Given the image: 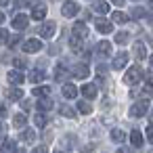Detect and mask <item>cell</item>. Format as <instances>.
Wrapping results in <instances>:
<instances>
[{"label": "cell", "instance_id": "29", "mask_svg": "<svg viewBox=\"0 0 153 153\" xmlns=\"http://www.w3.org/2000/svg\"><path fill=\"white\" fill-rule=\"evenodd\" d=\"M21 140L34 143V140H36V132H34V130H23V132H21Z\"/></svg>", "mask_w": 153, "mask_h": 153}, {"label": "cell", "instance_id": "15", "mask_svg": "<svg viewBox=\"0 0 153 153\" xmlns=\"http://www.w3.org/2000/svg\"><path fill=\"white\" fill-rule=\"evenodd\" d=\"M92 11L99 13V15H105V13H109V4L105 2V0H97V2L92 4Z\"/></svg>", "mask_w": 153, "mask_h": 153}, {"label": "cell", "instance_id": "21", "mask_svg": "<svg viewBox=\"0 0 153 153\" xmlns=\"http://www.w3.org/2000/svg\"><path fill=\"white\" fill-rule=\"evenodd\" d=\"M7 97H9L11 101H21L23 90H21V88H9V90H7Z\"/></svg>", "mask_w": 153, "mask_h": 153}, {"label": "cell", "instance_id": "40", "mask_svg": "<svg viewBox=\"0 0 153 153\" xmlns=\"http://www.w3.org/2000/svg\"><path fill=\"white\" fill-rule=\"evenodd\" d=\"M145 80H147L149 86H153V71H147V74H145Z\"/></svg>", "mask_w": 153, "mask_h": 153}, {"label": "cell", "instance_id": "22", "mask_svg": "<svg viewBox=\"0 0 153 153\" xmlns=\"http://www.w3.org/2000/svg\"><path fill=\"white\" fill-rule=\"evenodd\" d=\"M38 109H40V111H48V109H53V101H51L48 97H40V101H38Z\"/></svg>", "mask_w": 153, "mask_h": 153}, {"label": "cell", "instance_id": "2", "mask_svg": "<svg viewBox=\"0 0 153 153\" xmlns=\"http://www.w3.org/2000/svg\"><path fill=\"white\" fill-rule=\"evenodd\" d=\"M147 111H149V101H145V99H143V101H136V103L130 107V115H132V117H143Z\"/></svg>", "mask_w": 153, "mask_h": 153}, {"label": "cell", "instance_id": "3", "mask_svg": "<svg viewBox=\"0 0 153 153\" xmlns=\"http://www.w3.org/2000/svg\"><path fill=\"white\" fill-rule=\"evenodd\" d=\"M78 11H80L78 2H71V0H67V2L61 7V13H63V17H76V15H78Z\"/></svg>", "mask_w": 153, "mask_h": 153}, {"label": "cell", "instance_id": "7", "mask_svg": "<svg viewBox=\"0 0 153 153\" xmlns=\"http://www.w3.org/2000/svg\"><path fill=\"white\" fill-rule=\"evenodd\" d=\"M94 27H97L101 34H111V32H113L111 21H105V19H97V21H94Z\"/></svg>", "mask_w": 153, "mask_h": 153}, {"label": "cell", "instance_id": "17", "mask_svg": "<svg viewBox=\"0 0 153 153\" xmlns=\"http://www.w3.org/2000/svg\"><path fill=\"white\" fill-rule=\"evenodd\" d=\"M97 92H99V90H97L94 84H84V86H82V94H84L86 99H94Z\"/></svg>", "mask_w": 153, "mask_h": 153}, {"label": "cell", "instance_id": "38", "mask_svg": "<svg viewBox=\"0 0 153 153\" xmlns=\"http://www.w3.org/2000/svg\"><path fill=\"white\" fill-rule=\"evenodd\" d=\"M27 4H30V0H15V7L17 9H25Z\"/></svg>", "mask_w": 153, "mask_h": 153}, {"label": "cell", "instance_id": "27", "mask_svg": "<svg viewBox=\"0 0 153 153\" xmlns=\"http://www.w3.org/2000/svg\"><path fill=\"white\" fill-rule=\"evenodd\" d=\"M69 46H71V51H82V38H78V36H71V40H69Z\"/></svg>", "mask_w": 153, "mask_h": 153}, {"label": "cell", "instance_id": "35", "mask_svg": "<svg viewBox=\"0 0 153 153\" xmlns=\"http://www.w3.org/2000/svg\"><path fill=\"white\" fill-rule=\"evenodd\" d=\"M134 19H140V17H145V9H132V13H130Z\"/></svg>", "mask_w": 153, "mask_h": 153}, {"label": "cell", "instance_id": "19", "mask_svg": "<svg viewBox=\"0 0 153 153\" xmlns=\"http://www.w3.org/2000/svg\"><path fill=\"white\" fill-rule=\"evenodd\" d=\"M130 143H132L136 149L143 147V134H140L138 130H132V132H130Z\"/></svg>", "mask_w": 153, "mask_h": 153}, {"label": "cell", "instance_id": "45", "mask_svg": "<svg viewBox=\"0 0 153 153\" xmlns=\"http://www.w3.org/2000/svg\"><path fill=\"white\" fill-rule=\"evenodd\" d=\"M117 153H132V149H128V147H120Z\"/></svg>", "mask_w": 153, "mask_h": 153}, {"label": "cell", "instance_id": "46", "mask_svg": "<svg viewBox=\"0 0 153 153\" xmlns=\"http://www.w3.org/2000/svg\"><path fill=\"white\" fill-rule=\"evenodd\" d=\"M111 2H113V4H117V7H122V4H124V0H111Z\"/></svg>", "mask_w": 153, "mask_h": 153}, {"label": "cell", "instance_id": "42", "mask_svg": "<svg viewBox=\"0 0 153 153\" xmlns=\"http://www.w3.org/2000/svg\"><path fill=\"white\" fill-rule=\"evenodd\" d=\"M147 140L153 143V126H147Z\"/></svg>", "mask_w": 153, "mask_h": 153}, {"label": "cell", "instance_id": "39", "mask_svg": "<svg viewBox=\"0 0 153 153\" xmlns=\"http://www.w3.org/2000/svg\"><path fill=\"white\" fill-rule=\"evenodd\" d=\"M19 42H21V38H19V36H13V38H9V46H17Z\"/></svg>", "mask_w": 153, "mask_h": 153}, {"label": "cell", "instance_id": "41", "mask_svg": "<svg viewBox=\"0 0 153 153\" xmlns=\"http://www.w3.org/2000/svg\"><path fill=\"white\" fill-rule=\"evenodd\" d=\"M9 115V111H7V105L4 103H0V117H7Z\"/></svg>", "mask_w": 153, "mask_h": 153}, {"label": "cell", "instance_id": "8", "mask_svg": "<svg viewBox=\"0 0 153 153\" xmlns=\"http://www.w3.org/2000/svg\"><path fill=\"white\" fill-rule=\"evenodd\" d=\"M55 30H57V25H55L53 21H46V23L40 27V36H42V38H53V36H55Z\"/></svg>", "mask_w": 153, "mask_h": 153}, {"label": "cell", "instance_id": "6", "mask_svg": "<svg viewBox=\"0 0 153 153\" xmlns=\"http://www.w3.org/2000/svg\"><path fill=\"white\" fill-rule=\"evenodd\" d=\"M132 53H134V59H136V61H145V59H147V48H145L143 42H134Z\"/></svg>", "mask_w": 153, "mask_h": 153}, {"label": "cell", "instance_id": "1", "mask_svg": "<svg viewBox=\"0 0 153 153\" xmlns=\"http://www.w3.org/2000/svg\"><path fill=\"white\" fill-rule=\"evenodd\" d=\"M140 78H143V71H140V67H138V65H134V67H130V69L126 71L124 82H126V84H130V86H134Z\"/></svg>", "mask_w": 153, "mask_h": 153}, {"label": "cell", "instance_id": "28", "mask_svg": "<svg viewBox=\"0 0 153 153\" xmlns=\"http://www.w3.org/2000/svg\"><path fill=\"white\" fill-rule=\"evenodd\" d=\"M59 111H61V115H65V117H69V120H74V117H76V111H74L69 105H61V109H59Z\"/></svg>", "mask_w": 153, "mask_h": 153}, {"label": "cell", "instance_id": "12", "mask_svg": "<svg viewBox=\"0 0 153 153\" xmlns=\"http://www.w3.org/2000/svg\"><path fill=\"white\" fill-rule=\"evenodd\" d=\"M61 92H63V97H65V99H76V97H78V88H76L74 84H69V82H67V84H63Z\"/></svg>", "mask_w": 153, "mask_h": 153}, {"label": "cell", "instance_id": "47", "mask_svg": "<svg viewBox=\"0 0 153 153\" xmlns=\"http://www.w3.org/2000/svg\"><path fill=\"white\" fill-rule=\"evenodd\" d=\"M9 4V0H0V7H7Z\"/></svg>", "mask_w": 153, "mask_h": 153}, {"label": "cell", "instance_id": "49", "mask_svg": "<svg viewBox=\"0 0 153 153\" xmlns=\"http://www.w3.org/2000/svg\"><path fill=\"white\" fill-rule=\"evenodd\" d=\"M15 153H27V151H25V149H17Z\"/></svg>", "mask_w": 153, "mask_h": 153}, {"label": "cell", "instance_id": "37", "mask_svg": "<svg viewBox=\"0 0 153 153\" xmlns=\"http://www.w3.org/2000/svg\"><path fill=\"white\" fill-rule=\"evenodd\" d=\"M4 42H9V32L0 30V44H4Z\"/></svg>", "mask_w": 153, "mask_h": 153}, {"label": "cell", "instance_id": "44", "mask_svg": "<svg viewBox=\"0 0 153 153\" xmlns=\"http://www.w3.org/2000/svg\"><path fill=\"white\" fill-rule=\"evenodd\" d=\"M21 107H23V111H30V107H32V103H30V101H23V103H21Z\"/></svg>", "mask_w": 153, "mask_h": 153}, {"label": "cell", "instance_id": "23", "mask_svg": "<svg viewBox=\"0 0 153 153\" xmlns=\"http://www.w3.org/2000/svg\"><path fill=\"white\" fill-rule=\"evenodd\" d=\"M2 151H4V153H15V151H17L15 140H13V138H7V140L2 143Z\"/></svg>", "mask_w": 153, "mask_h": 153}, {"label": "cell", "instance_id": "25", "mask_svg": "<svg viewBox=\"0 0 153 153\" xmlns=\"http://www.w3.org/2000/svg\"><path fill=\"white\" fill-rule=\"evenodd\" d=\"M124 138H126V134H124L120 128H113V130H111V140H113V143H122Z\"/></svg>", "mask_w": 153, "mask_h": 153}, {"label": "cell", "instance_id": "33", "mask_svg": "<svg viewBox=\"0 0 153 153\" xmlns=\"http://www.w3.org/2000/svg\"><path fill=\"white\" fill-rule=\"evenodd\" d=\"M115 42H117V44H126V42H128V34H126V32L115 34Z\"/></svg>", "mask_w": 153, "mask_h": 153}, {"label": "cell", "instance_id": "36", "mask_svg": "<svg viewBox=\"0 0 153 153\" xmlns=\"http://www.w3.org/2000/svg\"><path fill=\"white\" fill-rule=\"evenodd\" d=\"M140 92H143V97H153V86H149V84H147Z\"/></svg>", "mask_w": 153, "mask_h": 153}, {"label": "cell", "instance_id": "30", "mask_svg": "<svg viewBox=\"0 0 153 153\" xmlns=\"http://www.w3.org/2000/svg\"><path fill=\"white\" fill-rule=\"evenodd\" d=\"M78 111H80V113H84V115H88V113L92 111V107H90V103L80 101V103H78Z\"/></svg>", "mask_w": 153, "mask_h": 153}, {"label": "cell", "instance_id": "50", "mask_svg": "<svg viewBox=\"0 0 153 153\" xmlns=\"http://www.w3.org/2000/svg\"><path fill=\"white\" fill-rule=\"evenodd\" d=\"M149 9H153V0H149Z\"/></svg>", "mask_w": 153, "mask_h": 153}, {"label": "cell", "instance_id": "26", "mask_svg": "<svg viewBox=\"0 0 153 153\" xmlns=\"http://www.w3.org/2000/svg\"><path fill=\"white\" fill-rule=\"evenodd\" d=\"M111 21H113V23H126V21H128V15H124V13L115 11V13L111 15Z\"/></svg>", "mask_w": 153, "mask_h": 153}, {"label": "cell", "instance_id": "4", "mask_svg": "<svg viewBox=\"0 0 153 153\" xmlns=\"http://www.w3.org/2000/svg\"><path fill=\"white\" fill-rule=\"evenodd\" d=\"M71 76H76L78 80H84V78H88V76H90V69H88V65H84V63H78V65H74V69H71Z\"/></svg>", "mask_w": 153, "mask_h": 153}, {"label": "cell", "instance_id": "51", "mask_svg": "<svg viewBox=\"0 0 153 153\" xmlns=\"http://www.w3.org/2000/svg\"><path fill=\"white\" fill-rule=\"evenodd\" d=\"M149 63H151V67H153V57H149Z\"/></svg>", "mask_w": 153, "mask_h": 153}, {"label": "cell", "instance_id": "20", "mask_svg": "<svg viewBox=\"0 0 153 153\" xmlns=\"http://www.w3.org/2000/svg\"><path fill=\"white\" fill-rule=\"evenodd\" d=\"M67 78V69H65V65H57L55 67V80L57 82H63Z\"/></svg>", "mask_w": 153, "mask_h": 153}, {"label": "cell", "instance_id": "10", "mask_svg": "<svg viewBox=\"0 0 153 153\" xmlns=\"http://www.w3.org/2000/svg\"><path fill=\"white\" fill-rule=\"evenodd\" d=\"M128 63V53H117L113 59V69H124Z\"/></svg>", "mask_w": 153, "mask_h": 153}, {"label": "cell", "instance_id": "11", "mask_svg": "<svg viewBox=\"0 0 153 153\" xmlns=\"http://www.w3.org/2000/svg\"><path fill=\"white\" fill-rule=\"evenodd\" d=\"M97 53H99L101 57H109V55H111V42L101 40V42L97 44Z\"/></svg>", "mask_w": 153, "mask_h": 153}, {"label": "cell", "instance_id": "5", "mask_svg": "<svg viewBox=\"0 0 153 153\" xmlns=\"http://www.w3.org/2000/svg\"><path fill=\"white\" fill-rule=\"evenodd\" d=\"M40 48H42V42L36 40V38H30V40L23 42V51H25V53H38Z\"/></svg>", "mask_w": 153, "mask_h": 153}, {"label": "cell", "instance_id": "13", "mask_svg": "<svg viewBox=\"0 0 153 153\" xmlns=\"http://www.w3.org/2000/svg\"><path fill=\"white\" fill-rule=\"evenodd\" d=\"M27 21H30V19H27L25 15H15V17H13V27H15V30H25V27H27Z\"/></svg>", "mask_w": 153, "mask_h": 153}, {"label": "cell", "instance_id": "24", "mask_svg": "<svg viewBox=\"0 0 153 153\" xmlns=\"http://www.w3.org/2000/svg\"><path fill=\"white\" fill-rule=\"evenodd\" d=\"M13 124H15V128H23V126L27 124V117H25L23 113H17V115L13 117Z\"/></svg>", "mask_w": 153, "mask_h": 153}, {"label": "cell", "instance_id": "31", "mask_svg": "<svg viewBox=\"0 0 153 153\" xmlns=\"http://www.w3.org/2000/svg\"><path fill=\"white\" fill-rule=\"evenodd\" d=\"M48 92H51V86H38V88H34L36 97H48Z\"/></svg>", "mask_w": 153, "mask_h": 153}, {"label": "cell", "instance_id": "48", "mask_svg": "<svg viewBox=\"0 0 153 153\" xmlns=\"http://www.w3.org/2000/svg\"><path fill=\"white\" fill-rule=\"evenodd\" d=\"M2 21H4V13H2V11H0V23H2Z\"/></svg>", "mask_w": 153, "mask_h": 153}, {"label": "cell", "instance_id": "32", "mask_svg": "<svg viewBox=\"0 0 153 153\" xmlns=\"http://www.w3.org/2000/svg\"><path fill=\"white\" fill-rule=\"evenodd\" d=\"M34 124H36L38 128H44V126H46V115H42V113H38V115L34 117Z\"/></svg>", "mask_w": 153, "mask_h": 153}, {"label": "cell", "instance_id": "43", "mask_svg": "<svg viewBox=\"0 0 153 153\" xmlns=\"http://www.w3.org/2000/svg\"><path fill=\"white\" fill-rule=\"evenodd\" d=\"M32 153H48V149H46L44 145H40V147H36V149H34Z\"/></svg>", "mask_w": 153, "mask_h": 153}, {"label": "cell", "instance_id": "34", "mask_svg": "<svg viewBox=\"0 0 153 153\" xmlns=\"http://www.w3.org/2000/svg\"><path fill=\"white\" fill-rule=\"evenodd\" d=\"M13 65H15L17 69H25V67H27V61H25V59H21V57H17V59L13 61Z\"/></svg>", "mask_w": 153, "mask_h": 153}, {"label": "cell", "instance_id": "18", "mask_svg": "<svg viewBox=\"0 0 153 153\" xmlns=\"http://www.w3.org/2000/svg\"><path fill=\"white\" fill-rule=\"evenodd\" d=\"M46 17V7L44 4H38V7H34V11H32V19H44Z\"/></svg>", "mask_w": 153, "mask_h": 153}, {"label": "cell", "instance_id": "16", "mask_svg": "<svg viewBox=\"0 0 153 153\" xmlns=\"http://www.w3.org/2000/svg\"><path fill=\"white\" fill-rule=\"evenodd\" d=\"M27 80H30L32 84H38V82L44 80V71H42V69H32L30 76H27Z\"/></svg>", "mask_w": 153, "mask_h": 153}, {"label": "cell", "instance_id": "9", "mask_svg": "<svg viewBox=\"0 0 153 153\" xmlns=\"http://www.w3.org/2000/svg\"><path fill=\"white\" fill-rule=\"evenodd\" d=\"M7 80H9L11 84H17V86H19V84H23V82H25V76H23L21 71L13 69V71H9V74H7Z\"/></svg>", "mask_w": 153, "mask_h": 153}, {"label": "cell", "instance_id": "52", "mask_svg": "<svg viewBox=\"0 0 153 153\" xmlns=\"http://www.w3.org/2000/svg\"><path fill=\"white\" fill-rule=\"evenodd\" d=\"M55 153H63V151H55Z\"/></svg>", "mask_w": 153, "mask_h": 153}, {"label": "cell", "instance_id": "14", "mask_svg": "<svg viewBox=\"0 0 153 153\" xmlns=\"http://www.w3.org/2000/svg\"><path fill=\"white\" fill-rule=\"evenodd\" d=\"M74 36H78V38H86L88 36V27L82 23V21H78V23H74Z\"/></svg>", "mask_w": 153, "mask_h": 153}]
</instances>
